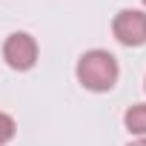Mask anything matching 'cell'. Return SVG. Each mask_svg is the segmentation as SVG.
Instances as JSON below:
<instances>
[{"instance_id": "cell-1", "label": "cell", "mask_w": 146, "mask_h": 146, "mask_svg": "<svg viewBox=\"0 0 146 146\" xmlns=\"http://www.w3.org/2000/svg\"><path fill=\"white\" fill-rule=\"evenodd\" d=\"M117 60L106 49H92L78 60V80L89 92H109L117 83Z\"/></svg>"}, {"instance_id": "cell-2", "label": "cell", "mask_w": 146, "mask_h": 146, "mask_svg": "<svg viewBox=\"0 0 146 146\" xmlns=\"http://www.w3.org/2000/svg\"><path fill=\"white\" fill-rule=\"evenodd\" d=\"M3 60L15 72H29L37 63V40L29 32H12L3 43Z\"/></svg>"}, {"instance_id": "cell-3", "label": "cell", "mask_w": 146, "mask_h": 146, "mask_svg": "<svg viewBox=\"0 0 146 146\" xmlns=\"http://www.w3.org/2000/svg\"><path fill=\"white\" fill-rule=\"evenodd\" d=\"M112 32L117 43L123 46H143L146 43V12L140 9H123L112 20Z\"/></svg>"}, {"instance_id": "cell-4", "label": "cell", "mask_w": 146, "mask_h": 146, "mask_svg": "<svg viewBox=\"0 0 146 146\" xmlns=\"http://www.w3.org/2000/svg\"><path fill=\"white\" fill-rule=\"evenodd\" d=\"M123 123H126V129H129L132 135L146 137V103H135V106H129L126 115H123Z\"/></svg>"}, {"instance_id": "cell-5", "label": "cell", "mask_w": 146, "mask_h": 146, "mask_svg": "<svg viewBox=\"0 0 146 146\" xmlns=\"http://www.w3.org/2000/svg\"><path fill=\"white\" fill-rule=\"evenodd\" d=\"M15 117L12 115H6V112H0V146H6L12 137H15Z\"/></svg>"}, {"instance_id": "cell-6", "label": "cell", "mask_w": 146, "mask_h": 146, "mask_svg": "<svg viewBox=\"0 0 146 146\" xmlns=\"http://www.w3.org/2000/svg\"><path fill=\"white\" fill-rule=\"evenodd\" d=\"M129 146H146V137H137V140H132Z\"/></svg>"}, {"instance_id": "cell-7", "label": "cell", "mask_w": 146, "mask_h": 146, "mask_svg": "<svg viewBox=\"0 0 146 146\" xmlns=\"http://www.w3.org/2000/svg\"><path fill=\"white\" fill-rule=\"evenodd\" d=\"M143 6H146V0H143Z\"/></svg>"}, {"instance_id": "cell-8", "label": "cell", "mask_w": 146, "mask_h": 146, "mask_svg": "<svg viewBox=\"0 0 146 146\" xmlns=\"http://www.w3.org/2000/svg\"><path fill=\"white\" fill-rule=\"evenodd\" d=\"M143 89H146V83H143Z\"/></svg>"}]
</instances>
